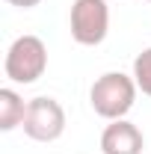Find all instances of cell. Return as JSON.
<instances>
[{"mask_svg": "<svg viewBox=\"0 0 151 154\" xmlns=\"http://www.w3.org/2000/svg\"><path fill=\"white\" fill-rule=\"evenodd\" d=\"M136 95H139V86H136L133 74L107 71V74H101L92 83V89H89V104H92V110L101 116V119L116 122V119H125V116L133 110Z\"/></svg>", "mask_w": 151, "mask_h": 154, "instance_id": "cell-1", "label": "cell"}, {"mask_svg": "<svg viewBox=\"0 0 151 154\" xmlns=\"http://www.w3.org/2000/svg\"><path fill=\"white\" fill-rule=\"evenodd\" d=\"M45 68H48V48H45V42L39 36L24 33L9 45L6 59H3V74L12 83L30 86L45 74Z\"/></svg>", "mask_w": 151, "mask_h": 154, "instance_id": "cell-2", "label": "cell"}, {"mask_svg": "<svg viewBox=\"0 0 151 154\" xmlns=\"http://www.w3.org/2000/svg\"><path fill=\"white\" fill-rule=\"evenodd\" d=\"M71 38L83 48L101 45L110 33V6L107 0H74L68 15Z\"/></svg>", "mask_w": 151, "mask_h": 154, "instance_id": "cell-3", "label": "cell"}, {"mask_svg": "<svg viewBox=\"0 0 151 154\" xmlns=\"http://www.w3.org/2000/svg\"><path fill=\"white\" fill-rule=\"evenodd\" d=\"M21 128L33 142H57L65 134V110L57 98L39 95L27 101V116Z\"/></svg>", "mask_w": 151, "mask_h": 154, "instance_id": "cell-4", "label": "cell"}, {"mask_svg": "<svg viewBox=\"0 0 151 154\" xmlns=\"http://www.w3.org/2000/svg\"><path fill=\"white\" fill-rule=\"evenodd\" d=\"M142 148H145V136L128 119L110 122L101 134V151L104 154H142Z\"/></svg>", "mask_w": 151, "mask_h": 154, "instance_id": "cell-5", "label": "cell"}, {"mask_svg": "<svg viewBox=\"0 0 151 154\" xmlns=\"http://www.w3.org/2000/svg\"><path fill=\"white\" fill-rule=\"evenodd\" d=\"M24 116H27V101L12 86H3L0 89V131L21 128L24 125Z\"/></svg>", "mask_w": 151, "mask_h": 154, "instance_id": "cell-6", "label": "cell"}, {"mask_svg": "<svg viewBox=\"0 0 151 154\" xmlns=\"http://www.w3.org/2000/svg\"><path fill=\"white\" fill-rule=\"evenodd\" d=\"M133 80H136L139 92L145 98H151V48L136 54V59H133Z\"/></svg>", "mask_w": 151, "mask_h": 154, "instance_id": "cell-7", "label": "cell"}, {"mask_svg": "<svg viewBox=\"0 0 151 154\" xmlns=\"http://www.w3.org/2000/svg\"><path fill=\"white\" fill-rule=\"evenodd\" d=\"M9 6H18V9H33V6H39L42 0H6Z\"/></svg>", "mask_w": 151, "mask_h": 154, "instance_id": "cell-8", "label": "cell"}, {"mask_svg": "<svg viewBox=\"0 0 151 154\" xmlns=\"http://www.w3.org/2000/svg\"><path fill=\"white\" fill-rule=\"evenodd\" d=\"M148 3H151V0H148Z\"/></svg>", "mask_w": 151, "mask_h": 154, "instance_id": "cell-9", "label": "cell"}]
</instances>
